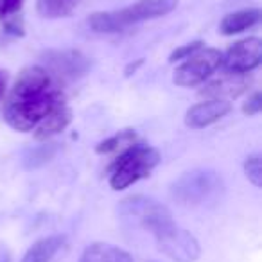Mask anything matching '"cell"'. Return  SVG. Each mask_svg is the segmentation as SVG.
<instances>
[{
  "label": "cell",
  "mask_w": 262,
  "mask_h": 262,
  "mask_svg": "<svg viewBox=\"0 0 262 262\" xmlns=\"http://www.w3.org/2000/svg\"><path fill=\"white\" fill-rule=\"evenodd\" d=\"M24 0H0V16L2 18H8L13 16L20 11Z\"/></svg>",
  "instance_id": "cell-22"
},
{
  "label": "cell",
  "mask_w": 262,
  "mask_h": 262,
  "mask_svg": "<svg viewBox=\"0 0 262 262\" xmlns=\"http://www.w3.org/2000/svg\"><path fill=\"white\" fill-rule=\"evenodd\" d=\"M258 22H260V11L258 9H243V11L226 15L219 24V31L225 36H232V34L243 33V31L257 26Z\"/></svg>",
  "instance_id": "cell-15"
},
{
  "label": "cell",
  "mask_w": 262,
  "mask_h": 262,
  "mask_svg": "<svg viewBox=\"0 0 262 262\" xmlns=\"http://www.w3.org/2000/svg\"><path fill=\"white\" fill-rule=\"evenodd\" d=\"M65 97L58 88L52 86L43 94L33 97H9L4 108V120L16 131H31L36 124L58 104H63Z\"/></svg>",
  "instance_id": "cell-2"
},
{
  "label": "cell",
  "mask_w": 262,
  "mask_h": 262,
  "mask_svg": "<svg viewBox=\"0 0 262 262\" xmlns=\"http://www.w3.org/2000/svg\"><path fill=\"white\" fill-rule=\"evenodd\" d=\"M119 212L122 217L135 221L137 225H140L144 230L151 232L155 237L162 235L164 232L171 230L172 226H176L169 208L164 207L162 203H158V201L151 200V198H127V200H124L120 203Z\"/></svg>",
  "instance_id": "cell-5"
},
{
  "label": "cell",
  "mask_w": 262,
  "mask_h": 262,
  "mask_svg": "<svg viewBox=\"0 0 262 262\" xmlns=\"http://www.w3.org/2000/svg\"><path fill=\"white\" fill-rule=\"evenodd\" d=\"M223 54L217 49L201 47L194 54H190L180 67H176L172 74L174 84L183 88H192L198 84L205 83L215 70L221 67Z\"/></svg>",
  "instance_id": "cell-6"
},
{
  "label": "cell",
  "mask_w": 262,
  "mask_h": 262,
  "mask_svg": "<svg viewBox=\"0 0 262 262\" xmlns=\"http://www.w3.org/2000/svg\"><path fill=\"white\" fill-rule=\"evenodd\" d=\"M79 4L81 0H36V9L40 16L54 20L69 16Z\"/></svg>",
  "instance_id": "cell-16"
},
{
  "label": "cell",
  "mask_w": 262,
  "mask_h": 262,
  "mask_svg": "<svg viewBox=\"0 0 262 262\" xmlns=\"http://www.w3.org/2000/svg\"><path fill=\"white\" fill-rule=\"evenodd\" d=\"M262 158L260 155H250L244 160V174H246L248 182L255 187L262 185Z\"/></svg>",
  "instance_id": "cell-19"
},
{
  "label": "cell",
  "mask_w": 262,
  "mask_h": 262,
  "mask_svg": "<svg viewBox=\"0 0 262 262\" xmlns=\"http://www.w3.org/2000/svg\"><path fill=\"white\" fill-rule=\"evenodd\" d=\"M135 140H137L135 131L122 129V131H119V133H115L113 137H110V139L102 140V142L95 147V151H97L99 155H108V153H113V151L122 149V147H129L131 144H135Z\"/></svg>",
  "instance_id": "cell-17"
},
{
  "label": "cell",
  "mask_w": 262,
  "mask_h": 262,
  "mask_svg": "<svg viewBox=\"0 0 262 262\" xmlns=\"http://www.w3.org/2000/svg\"><path fill=\"white\" fill-rule=\"evenodd\" d=\"M79 262H133V258L115 244L94 243L83 251Z\"/></svg>",
  "instance_id": "cell-14"
},
{
  "label": "cell",
  "mask_w": 262,
  "mask_h": 262,
  "mask_svg": "<svg viewBox=\"0 0 262 262\" xmlns=\"http://www.w3.org/2000/svg\"><path fill=\"white\" fill-rule=\"evenodd\" d=\"M142 59H137V63H131V65H127L126 67V70H124V74H126V76H131V74H135L137 72V69H139L140 65H142Z\"/></svg>",
  "instance_id": "cell-24"
},
{
  "label": "cell",
  "mask_w": 262,
  "mask_h": 262,
  "mask_svg": "<svg viewBox=\"0 0 262 262\" xmlns=\"http://www.w3.org/2000/svg\"><path fill=\"white\" fill-rule=\"evenodd\" d=\"M54 155H56V146H54V144H45V146L34 147L33 151H29V155L26 157L24 164H26L27 169H36V167L45 165L47 162H51Z\"/></svg>",
  "instance_id": "cell-18"
},
{
  "label": "cell",
  "mask_w": 262,
  "mask_h": 262,
  "mask_svg": "<svg viewBox=\"0 0 262 262\" xmlns=\"http://www.w3.org/2000/svg\"><path fill=\"white\" fill-rule=\"evenodd\" d=\"M0 262H9V255L8 253H0Z\"/></svg>",
  "instance_id": "cell-26"
},
{
  "label": "cell",
  "mask_w": 262,
  "mask_h": 262,
  "mask_svg": "<svg viewBox=\"0 0 262 262\" xmlns=\"http://www.w3.org/2000/svg\"><path fill=\"white\" fill-rule=\"evenodd\" d=\"M262 61V41L258 38H246L226 51L221 65H225L226 72L248 74L255 70Z\"/></svg>",
  "instance_id": "cell-8"
},
{
  "label": "cell",
  "mask_w": 262,
  "mask_h": 262,
  "mask_svg": "<svg viewBox=\"0 0 262 262\" xmlns=\"http://www.w3.org/2000/svg\"><path fill=\"white\" fill-rule=\"evenodd\" d=\"M178 6V0H137L131 6L119 11H99L90 15L88 26L95 33H119L126 27L140 22L155 20L172 13Z\"/></svg>",
  "instance_id": "cell-1"
},
{
  "label": "cell",
  "mask_w": 262,
  "mask_h": 262,
  "mask_svg": "<svg viewBox=\"0 0 262 262\" xmlns=\"http://www.w3.org/2000/svg\"><path fill=\"white\" fill-rule=\"evenodd\" d=\"M8 18H11V20H8V24H6V29H8V33H11V34H24V26H22V20L20 18H16L15 15L13 16H8Z\"/></svg>",
  "instance_id": "cell-23"
},
{
  "label": "cell",
  "mask_w": 262,
  "mask_h": 262,
  "mask_svg": "<svg viewBox=\"0 0 262 262\" xmlns=\"http://www.w3.org/2000/svg\"><path fill=\"white\" fill-rule=\"evenodd\" d=\"M248 86H250V79L246 74L225 72L217 79L205 84L200 90V95L205 99H217V101L230 102L232 99L239 97L243 92H246Z\"/></svg>",
  "instance_id": "cell-9"
},
{
  "label": "cell",
  "mask_w": 262,
  "mask_h": 262,
  "mask_svg": "<svg viewBox=\"0 0 262 262\" xmlns=\"http://www.w3.org/2000/svg\"><path fill=\"white\" fill-rule=\"evenodd\" d=\"M160 162V153L144 144H131L110 167V185L113 190L127 189L139 180L147 178Z\"/></svg>",
  "instance_id": "cell-3"
},
{
  "label": "cell",
  "mask_w": 262,
  "mask_h": 262,
  "mask_svg": "<svg viewBox=\"0 0 262 262\" xmlns=\"http://www.w3.org/2000/svg\"><path fill=\"white\" fill-rule=\"evenodd\" d=\"M203 41H192V43H187V45H182L180 49H176V51H172V54L169 56V61L171 63H176V61H182V59H187L190 54H194V52L198 51V49L203 47Z\"/></svg>",
  "instance_id": "cell-20"
},
{
  "label": "cell",
  "mask_w": 262,
  "mask_h": 262,
  "mask_svg": "<svg viewBox=\"0 0 262 262\" xmlns=\"http://www.w3.org/2000/svg\"><path fill=\"white\" fill-rule=\"evenodd\" d=\"M260 110H262V95H260V92H255V94L251 95L246 102H244L243 113H244V115L253 117V115H258V113H260Z\"/></svg>",
  "instance_id": "cell-21"
},
{
  "label": "cell",
  "mask_w": 262,
  "mask_h": 262,
  "mask_svg": "<svg viewBox=\"0 0 262 262\" xmlns=\"http://www.w3.org/2000/svg\"><path fill=\"white\" fill-rule=\"evenodd\" d=\"M72 120V112H70L69 106L63 102V104H58L56 108H52L40 122L34 127V139L36 140H49L54 135L61 133V131L67 129V126Z\"/></svg>",
  "instance_id": "cell-12"
},
{
  "label": "cell",
  "mask_w": 262,
  "mask_h": 262,
  "mask_svg": "<svg viewBox=\"0 0 262 262\" xmlns=\"http://www.w3.org/2000/svg\"><path fill=\"white\" fill-rule=\"evenodd\" d=\"M232 112V104L228 101H217V99H207L203 102L190 106L185 113V124L190 129H203L217 120H221L225 115Z\"/></svg>",
  "instance_id": "cell-10"
},
{
  "label": "cell",
  "mask_w": 262,
  "mask_h": 262,
  "mask_svg": "<svg viewBox=\"0 0 262 262\" xmlns=\"http://www.w3.org/2000/svg\"><path fill=\"white\" fill-rule=\"evenodd\" d=\"M47 63L54 74L61 77H76L83 76L90 67L88 58H84L81 52L77 51H51L45 54Z\"/></svg>",
  "instance_id": "cell-11"
},
{
  "label": "cell",
  "mask_w": 262,
  "mask_h": 262,
  "mask_svg": "<svg viewBox=\"0 0 262 262\" xmlns=\"http://www.w3.org/2000/svg\"><path fill=\"white\" fill-rule=\"evenodd\" d=\"M155 239H157L158 250L174 262H194L198 260L201 253L200 243L196 237L187 230L178 228V226H172L171 230L155 237Z\"/></svg>",
  "instance_id": "cell-7"
},
{
  "label": "cell",
  "mask_w": 262,
  "mask_h": 262,
  "mask_svg": "<svg viewBox=\"0 0 262 262\" xmlns=\"http://www.w3.org/2000/svg\"><path fill=\"white\" fill-rule=\"evenodd\" d=\"M6 88H8V83H6V76H4V72H2V70H0V101H2V99H4Z\"/></svg>",
  "instance_id": "cell-25"
},
{
  "label": "cell",
  "mask_w": 262,
  "mask_h": 262,
  "mask_svg": "<svg viewBox=\"0 0 262 262\" xmlns=\"http://www.w3.org/2000/svg\"><path fill=\"white\" fill-rule=\"evenodd\" d=\"M67 250V239L63 235H49L36 241L26 251L22 262H54L59 253Z\"/></svg>",
  "instance_id": "cell-13"
},
{
  "label": "cell",
  "mask_w": 262,
  "mask_h": 262,
  "mask_svg": "<svg viewBox=\"0 0 262 262\" xmlns=\"http://www.w3.org/2000/svg\"><path fill=\"white\" fill-rule=\"evenodd\" d=\"M225 192V183L219 172L212 169H194L183 172L171 187V196L185 207H200L219 200Z\"/></svg>",
  "instance_id": "cell-4"
}]
</instances>
